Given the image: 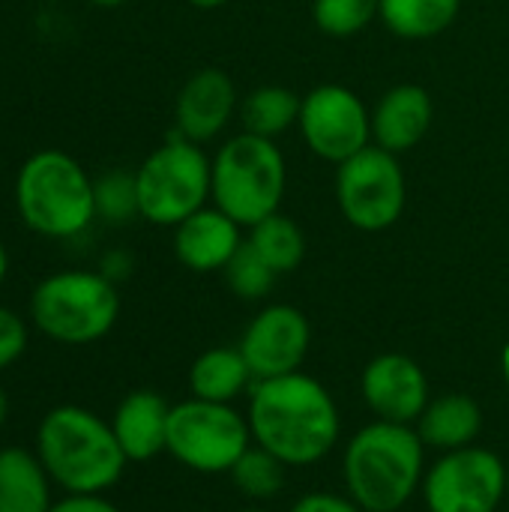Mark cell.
<instances>
[{"label":"cell","instance_id":"8fae6325","mask_svg":"<svg viewBox=\"0 0 509 512\" xmlns=\"http://www.w3.org/2000/svg\"><path fill=\"white\" fill-rule=\"evenodd\" d=\"M309 150L342 165L372 141V114L363 99L342 84H321L300 99L297 120Z\"/></svg>","mask_w":509,"mask_h":512},{"label":"cell","instance_id":"30bf717a","mask_svg":"<svg viewBox=\"0 0 509 512\" xmlns=\"http://www.w3.org/2000/svg\"><path fill=\"white\" fill-rule=\"evenodd\" d=\"M509 468L486 447H462L441 453L423 477V501L429 512H498L507 501Z\"/></svg>","mask_w":509,"mask_h":512},{"label":"cell","instance_id":"d4e9b609","mask_svg":"<svg viewBox=\"0 0 509 512\" xmlns=\"http://www.w3.org/2000/svg\"><path fill=\"white\" fill-rule=\"evenodd\" d=\"M93 198H96V219L108 225H123L135 216L138 210V189H135V171H108L93 180Z\"/></svg>","mask_w":509,"mask_h":512},{"label":"cell","instance_id":"83f0119b","mask_svg":"<svg viewBox=\"0 0 509 512\" xmlns=\"http://www.w3.org/2000/svg\"><path fill=\"white\" fill-rule=\"evenodd\" d=\"M27 339H30L27 321L0 303V372H6L21 360V354L27 351Z\"/></svg>","mask_w":509,"mask_h":512},{"label":"cell","instance_id":"8d00e7d4","mask_svg":"<svg viewBox=\"0 0 509 512\" xmlns=\"http://www.w3.org/2000/svg\"><path fill=\"white\" fill-rule=\"evenodd\" d=\"M240 512H267V510H240Z\"/></svg>","mask_w":509,"mask_h":512},{"label":"cell","instance_id":"cb8c5ba5","mask_svg":"<svg viewBox=\"0 0 509 512\" xmlns=\"http://www.w3.org/2000/svg\"><path fill=\"white\" fill-rule=\"evenodd\" d=\"M285 474H288V465L282 459H276L273 453H267L264 447H258V444H252L237 459V465L231 468L234 486L246 498H252V501H270V498H276L285 489Z\"/></svg>","mask_w":509,"mask_h":512},{"label":"cell","instance_id":"277c9868","mask_svg":"<svg viewBox=\"0 0 509 512\" xmlns=\"http://www.w3.org/2000/svg\"><path fill=\"white\" fill-rule=\"evenodd\" d=\"M12 201L24 228L45 240H72L96 222L93 177L57 147L36 150L21 162Z\"/></svg>","mask_w":509,"mask_h":512},{"label":"cell","instance_id":"2e32d148","mask_svg":"<svg viewBox=\"0 0 509 512\" xmlns=\"http://www.w3.org/2000/svg\"><path fill=\"white\" fill-rule=\"evenodd\" d=\"M171 405L156 390H132L108 420L129 462H150L165 453Z\"/></svg>","mask_w":509,"mask_h":512},{"label":"cell","instance_id":"e0dca14e","mask_svg":"<svg viewBox=\"0 0 509 512\" xmlns=\"http://www.w3.org/2000/svg\"><path fill=\"white\" fill-rule=\"evenodd\" d=\"M432 96L420 84H399L381 96L372 111V141L390 153H405L423 141L432 126Z\"/></svg>","mask_w":509,"mask_h":512},{"label":"cell","instance_id":"e575fe53","mask_svg":"<svg viewBox=\"0 0 509 512\" xmlns=\"http://www.w3.org/2000/svg\"><path fill=\"white\" fill-rule=\"evenodd\" d=\"M93 6H102V9H117V6H123L126 0H90Z\"/></svg>","mask_w":509,"mask_h":512},{"label":"cell","instance_id":"484cf974","mask_svg":"<svg viewBox=\"0 0 509 512\" xmlns=\"http://www.w3.org/2000/svg\"><path fill=\"white\" fill-rule=\"evenodd\" d=\"M225 279L228 288L240 297V300H261L273 291L276 273L270 270V264L249 246V240H243V246L234 252V258L225 267Z\"/></svg>","mask_w":509,"mask_h":512},{"label":"cell","instance_id":"3957f363","mask_svg":"<svg viewBox=\"0 0 509 512\" xmlns=\"http://www.w3.org/2000/svg\"><path fill=\"white\" fill-rule=\"evenodd\" d=\"M345 486L366 512H399L426 477V444L414 426L375 420L345 447Z\"/></svg>","mask_w":509,"mask_h":512},{"label":"cell","instance_id":"d6986e66","mask_svg":"<svg viewBox=\"0 0 509 512\" xmlns=\"http://www.w3.org/2000/svg\"><path fill=\"white\" fill-rule=\"evenodd\" d=\"M51 477L36 450H0V512H51Z\"/></svg>","mask_w":509,"mask_h":512},{"label":"cell","instance_id":"6da1fadb","mask_svg":"<svg viewBox=\"0 0 509 512\" xmlns=\"http://www.w3.org/2000/svg\"><path fill=\"white\" fill-rule=\"evenodd\" d=\"M252 444L264 447L288 468H306L333 453L342 432L339 405L312 375L291 372L255 381L249 390Z\"/></svg>","mask_w":509,"mask_h":512},{"label":"cell","instance_id":"7a4b0ae2","mask_svg":"<svg viewBox=\"0 0 509 512\" xmlns=\"http://www.w3.org/2000/svg\"><path fill=\"white\" fill-rule=\"evenodd\" d=\"M33 450L66 495H102L120 483L129 465L111 423L81 405L51 408L36 426Z\"/></svg>","mask_w":509,"mask_h":512},{"label":"cell","instance_id":"9a60e30c","mask_svg":"<svg viewBox=\"0 0 509 512\" xmlns=\"http://www.w3.org/2000/svg\"><path fill=\"white\" fill-rule=\"evenodd\" d=\"M240 228L219 207H201L174 228V255L186 270L213 273L225 270L234 252L243 246Z\"/></svg>","mask_w":509,"mask_h":512},{"label":"cell","instance_id":"d6a6232c","mask_svg":"<svg viewBox=\"0 0 509 512\" xmlns=\"http://www.w3.org/2000/svg\"><path fill=\"white\" fill-rule=\"evenodd\" d=\"M6 417H9V396H6V390L0 384V429L6 426Z\"/></svg>","mask_w":509,"mask_h":512},{"label":"cell","instance_id":"7402d4cb","mask_svg":"<svg viewBox=\"0 0 509 512\" xmlns=\"http://www.w3.org/2000/svg\"><path fill=\"white\" fill-rule=\"evenodd\" d=\"M249 246L270 264V270L279 273H291L300 267L303 255H306V237L300 231V225L282 213H273L261 222H255L249 228Z\"/></svg>","mask_w":509,"mask_h":512},{"label":"cell","instance_id":"d590c367","mask_svg":"<svg viewBox=\"0 0 509 512\" xmlns=\"http://www.w3.org/2000/svg\"><path fill=\"white\" fill-rule=\"evenodd\" d=\"M501 369H504V378H507V387H509V342H507V348H504V357H501Z\"/></svg>","mask_w":509,"mask_h":512},{"label":"cell","instance_id":"ffe728a7","mask_svg":"<svg viewBox=\"0 0 509 512\" xmlns=\"http://www.w3.org/2000/svg\"><path fill=\"white\" fill-rule=\"evenodd\" d=\"M255 387V375L240 348H210L189 369V390L195 399L234 405Z\"/></svg>","mask_w":509,"mask_h":512},{"label":"cell","instance_id":"9c48e42d","mask_svg":"<svg viewBox=\"0 0 509 512\" xmlns=\"http://www.w3.org/2000/svg\"><path fill=\"white\" fill-rule=\"evenodd\" d=\"M336 201L342 216L360 231H384L399 222L408 186L396 153L369 144L336 171Z\"/></svg>","mask_w":509,"mask_h":512},{"label":"cell","instance_id":"1f68e13d","mask_svg":"<svg viewBox=\"0 0 509 512\" xmlns=\"http://www.w3.org/2000/svg\"><path fill=\"white\" fill-rule=\"evenodd\" d=\"M6 276H9V252H6V246L0 240V285L6 282Z\"/></svg>","mask_w":509,"mask_h":512},{"label":"cell","instance_id":"4316f807","mask_svg":"<svg viewBox=\"0 0 509 512\" xmlns=\"http://www.w3.org/2000/svg\"><path fill=\"white\" fill-rule=\"evenodd\" d=\"M378 15V0H315L312 18L327 36H354L372 24Z\"/></svg>","mask_w":509,"mask_h":512},{"label":"cell","instance_id":"4dcf8cb0","mask_svg":"<svg viewBox=\"0 0 509 512\" xmlns=\"http://www.w3.org/2000/svg\"><path fill=\"white\" fill-rule=\"evenodd\" d=\"M99 273H102L105 279H111L114 285L123 282V279H129V273H132V258H129V252H123V249L105 252L102 261H99Z\"/></svg>","mask_w":509,"mask_h":512},{"label":"cell","instance_id":"74e56055","mask_svg":"<svg viewBox=\"0 0 509 512\" xmlns=\"http://www.w3.org/2000/svg\"><path fill=\"white\" fill-rule=\"evenodd\" d=\"M507 501H509V480H507Z\"/></svg>","mask_w":509,"mask_h":512},{"label":"cell","instance_id":"44dd1931","mask_svg":"<svg viewBox=\"0 0 509 512\" xmlns=\"http://www.w3.org/2000/svg\"><path fill=\"white\" fill-rule=\"evenodd\" d=\"M462 0H378V18L402 39H432L459 18Z\"/></svg>","mask_w":509,"mask_h":512},{"label":"cell","instance_id":"8992f818","mask_svg":"<svg viewBox=\"0 0 509 512\" xmlns=\"http://www.w3.org/2000/svg\"><path fill=\"white\" fill-rule=\"evenodd\" d=\"M285 159L273 138L243 132L219 147L213 156V204L228 213L237 225L252 228L255 222L279 213L285 195Z\"/></svg>","mask_w":509,"mask_h":512},{"label":"cell","instance_id":"f1b7e54d","mask_svg":"<svg viewBox=\"0 0 509 512\" xmlns=\"http://www.w3.org/2000/svg\"><path fill=\"white\" fill-rule=\"evenodd\" d=\"M291 512H366L354 498H342L333 492H309L303 495Z\"/></svg>","mask_w":509,"mask_h":512},{"label":"cell","instance_id":"f546056e","mask_svg":"<svg viewBox=\"0 0 509 512\" xmlns=\"http://www.w3.org/2000/svg\"><path fill=\"white\" fill-rule=\"evenodd\" d=\"M51 512H123L117 504H111L105 495H63L54 501Z\"/></svg>","mask_w":509,"mask_h":512},{"label":"cell","instance_id":"ba28073f","mask_svg":"<svg viewBox=\"0 0 509 512\" xmlns=\"http://www.w3.org/2000/svg\"><path fill=\"white\" fill-rule=\"evenodd\" d=\"M249 447V420L234 411V405L204 402L195 396L171 405L165 453H171L183 468L195 474H231Z\"/></svg>","mask_w":509,"mask_h":512},{"label":"cell","instance_id":"52a82bcc","mask_svg":"<svg viewBox=\"0 0 509 512\" xmlns=\"http://www.w3.org/2000/svg\"><path fill=\"white\" fill-rule=\"evenodd\" d=\"M135 189L141 219L159 228H177L207 207L213 192V159H207L201 144L174 135L135 168Z\"/></svg>","mask_w":509,"mask_h":512},{"label":"cell","instance_id":"ac0fdd59","mask_svg":"<svg viewBox=\"0 0 509 512\" xmlns=\"http://www.w3.org/2000/svg\"><path fill=\"white\" fill-rule=\"evenodd\" d=\"M483 432V408L468 393H444L426 405L417 420V435L438 453L471 447Z\"/></svg>","mask_w":509,"mask_h":512},{"label":"cell","instance_id":"4fadbf2b","mask_svg":"<svg viewBox=\"0 0 509 512\" xmlns=\"http://www.w3.org/2000/svg\"><path fill=\"white\" fill-rule=\"evenodd\" d=\"M363 399L378 420L414 426L426 405L432 402L429 378L417 360L408 354H381L375 357L360 378Z\"/></svg>","mask_w":509,"mask_h":512},{"label":"cell","instance_id":"836d02e7","mask_svg":"<svg viewBox=\"0 0 509 512\" xmlns=\"http://www.w3.org/2000/svg\"><path fill=\"white\" fill-rule=\"evenodd\" d=\"M195 9H219V6H225V3H231V0H189Z\"/></svg>","mask_w":509,"mask_h":512},{"label":"cell","instance_id":"5b68a950","mask_svg":"<svg viewBox=\"0 0 509 512\" xmlns=\"http://www.w3.org/2000/svg\"><path fill=\"white\" fill-rule=\"evenodd\" d=\"M27 315L30 324L57 345H93L114 330L120 291L99 270H57L36 282Z\"/></svg>","mask_w":509,"mask_h":512},{"label":"cell","instance_id":"5bb4252c","mask_svg":"<svg viewBox=\"0 0 509 512\" xmlns=\"http://www.w3.org/2000/svg\"><path fill=\"white\" fill-rule=\"evenodd\" d=\"M234 108H237V90L228 72L213 66L201 69L177 93L174 102L177 135L195 144L213 141L231 123Z\"/></svg>","mask_w":509,"mask_h":512},{"label":"cell","instance_id":"603a6c76","mask_svg":"<svg viewBox=\"0 0 509 512\" xmlns=\"http://www.w3.org/2000/svg\"><path fill=\"white\" fill-rule=\"evenodd\" d=\"M240 114H243L246 132L261 135V138H276L300 120V99L288 87L264 84V87H255L243 99Z\"/></svg>","mask_w":509,"mask_h":512},{"label":"cell","instance_id":"7c38bea8","mask_svg":"<svg viewBox=\"0 0 509 512\" xmlns=\"http://www.w3.org/2000/svg\"><path fill=\"white\" fill-rule=\"evenodd\" d=\"M309 345H312L309 318L294 306L276 303L261 309L249 321L237 348L243 351L255 381H267V378L300 372Z\"/></svg>","mask_w":509,"mask_h":512}]
</instances>
